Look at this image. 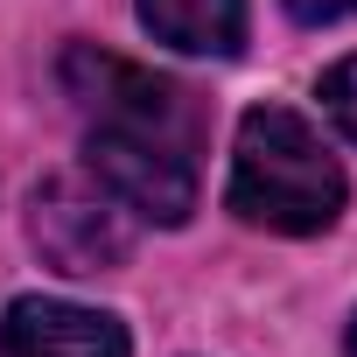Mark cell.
Wrapping results in <instances>:
<instances>
[{"label": "cell", "mask_w": 357, "mask_h": 357, "mask_svg": "<svg viewBox=\"0 0 357 357\" xmlns=\"http://www.w3.org/2000/svg\"><path fill=\"white\" fill-rule=\"evenodd\" d=\"M63 84L91 119V175L147 225H183L197 211L204 119L183 84H168L112 50H63Z\"/></svg>", "instance_id": "cell-1"}, {"label": "cell", "mask_w": 357, "mask_h": 357, "mask_svg": "<svg viewBox=\"0 0 357 357\" xmlns=\"http://www.w3.org/2000/svg\"><path fill=\"white\" fill-rule=\"evenodd\" d=\"M225 204L245 225H259V231L308 238V231H329L336 211H343V168H336V154L322 147V133L301 112L252 105L238 119Z\"/></svg>", "instance_id": "cell-2"}, {"label": "cell", "mask_w": 357, "mask_h": 357, "mask_svg": "<svg viewBox=\"0 0 357 357\" xmlns=\"http://www.w3.org/2000/svg\"><path fill=\"white\" fill-rule=\"evenodd\" d=\"M29 231L43 245V259L56 273H105L126 259L133 245V225H126V204L84 175H50V183L29 197Z\"/></svg>", "instance_id": "cell-3"}, {"label": "cell", "mask_w": 357, "mask_h": 357, "mask_svg": "<svg viewBox=\"0 0 357 357\" xmlns=\"http://www.w3.org/2000/svg\"><path fill=\"white\" fill-rule=\"evenodd\" d=\"M0 357H126V329L98 308L22 294L0 315Z\"/></svg>", "instance_id": "cell-4"}, {"label": "cell", "mask_w": 357, "mask_h": 357, "mask_svg": "<svg viewBox=\"0 0 357 357\" xmlns=\"http://www.w3.org/2000/svg\"><path fill=\"white\" fill-rule=\"evenodd\" d=\"M140 22L154 43L183 50V56H238L245 0H140Z\"/></svg>", "instance_id": "cell-5"}, {"label": "cell", "mask_w": 357, "mask_h": 357, "mask_svg": "<svg viewBox=\"0 0 357 357\" xmlns=\"http://www.w3.org/2000/svg\"><path fill=\"white\" fill-rule=\"evenodd\" d=\"M322 112L343 126V140H357V56H343V63L322 77Z\"/></svg>", "instance_id": "cell-6"}, {"label": "cell", "mask_w": 357, "mask_h": 357, "mask_svg": "<svg viewBox=\"0 0 357 357\" xmlns=\"http://www.w3.org/2000/svg\"><path fill=\"white\" fill-rule=\"evenodd\" d=\"M280 8H287L294 22L322 29V22H343V15H357V0H280Z\"/></svg>", "instance_id": "cell-7"}, {"label": "cell", "mask_w": 357, "mask_h": 357, "mask_svg": "<svg viewBox=\"0 0 357 357\" xmlns=\"http://www.w3.org/2000/svg\"><path fill=\"white\" fill-rule=\"evenodd\" d=\"M350 357H357V322H350Z\"/></svg>", "instance_id": "cell-8"}]
</instances>
